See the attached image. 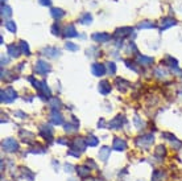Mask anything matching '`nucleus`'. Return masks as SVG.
Returning <instances> with one entry per match:
<instances>
[{
	"label": "nucleus",
	"instance_id": "f8f14e48",
	"mask_svg": "<svg viewBox=\"0 0 182 181\" xmlns=\"http://www.w3.org/2000/svg\"><path fill=\"white\" fill-rule=\"evenodd\" d=\"M7 50H8V54H9L11 57H19L20 53H21V49H20L19 46H15V45H8Z\"/></svg>",
	"mask_w": 182,
	"mask_h": 181
},
{
	"label": "nucleus",
	"instance_id": "58836bf2",
	"mask_svg": "<svg viewBox=\"0 0 182 181\" xmlns=\"http://www.w3.org/2000/svg\"><path fill=\"white\" fill-rule=\"evenodd\" d=\"M4 1H7V0H1V3H3V4H4Z\"/></svg>",
	"mask_w": 182,
	"mask_h": 181
},
{
	"label": "nucleus",
	"instance_id": "412c9836",
	"mask_svg": "<svg viewBox=\"0 0 182 181\" xmlns=\"http://www.w3.org/2000/svg\"><path fill=\"white\" fill-rule=\"evenodd\" d=\"M116 85H119V90H121V91H126L127 90V87L129 86V82H127V81H124L123 78H116Z\"/></svg>",
	"mask_w": 182,
	"mask_h": 181
},
{
	"label": "nucleus",
	"instance_id": "f257e3e1",
	"mask_svg": "<svg viewBox=\"0 0 182 181\" xmlns=\"http://www.w3.org/2000/svg\"><path fill=\"white\" fill-rule=\"evenodd\" d=\"M17 97L16 91L12 89V87H7V89L1 90V102L3 103H11L13 102Z\"/></svg>",
	"mask_w": 182,
	"mask_h": 181
},
{
	"label": "nucleus",
	"instance_id": "c85d7f7f",
	"mask_svg": "<svg viewBox=\"0 0 182 181\" xmlns=\"http://www.w3.org/2000/svg\"><path fill=\"white\" fill-rule=\"evenodd\" d=\"M139 28H140V29H145V28H156V25L152 24L150 21H144V22H140V24H139Z\"/></svg>",
	"mask_w": 182,
	"mask_h": 181
},
{
	"label": "nucleus",
	"instance_id": "4c0bfd02",
	"mask_svg": "<svg viewBox=\"0 0 182 181\" xmlns=\"http://www.w3.org/2000/svg\"><path fill=\"white\" fill-rule=\"evenodd\" d=\"M87 181H99V180H96V179H91V180H87Z\"/></svg>",
	"mask_w": 182,
	"mask_h": 181
},
{
	"label": "nucleus",
	"instance_id": "a878e982",
	"mask_svg": "<svg viewBox=\"0 0 182 181\" xmlns=\"http://www.w3.org/2000/svg\"><path fill=\"white\" fill-rule=\"evenodd\" d=\"M20 49H21V52L22 53H25L27 56H29L30 54V50H29V46H28V44L25 41H20Z\"/></svg>",
	"mask_w": 182,
	"mask_h": 181
},
{
	"label": "nucleus",
	"instance_id": "bb28decb",
	"mask_svg": "<svg viewBox=\"0 0 182 181\" xmlns=\"http://www.w3.org/2000/svg\"><path fill=\"white\" fill-rule=\"evenodd\" d=\"M65 131H66V132H75V131H78V123H75V124L67 123L66 126H65Z\"/></svg>",
	"mask_w": 182,
	"mask_h": 181
},
{
	"label": "nucleus",
	"instance_id": "4468645a",
	"mask_svg": "<svg viewBox=\"0 0 182 181\" xmlns=\"http://www.w3.org/2000/svg\"><path fill=\"white\" fill-rule=\"evenodd\" d=\"M40 132H41V135L44 138H46V139H50V138H52V135H53V130L50 128L49 126H41Z\"/></svg>",
	"mask_w": 182,
	"mask_h": 181
},
{
	"label": "nucleus",
	"instance_id": "1a4fd4ad",
	"mask_svg": "<svg viewBox=\"0 0 182 181\" xmlns=\"http://www.w3.org/2000/svg\"><path fill=\"white\" fill-rule=\"evenodd\" d=\"M42 53H44V56H48V57H57V56H59V50L57 48H52V46H48L45 49H42Z\"/></svg>",
	"mask_w": 182,
	"mask_h": 181
},
{
	"label": "nucleus",
	"instance_id": "9b49d317",
	"mask_svg": "<svg viewBox=\"0 0 182 181\" xmlns=\"http://www.w3.org/2000/svg\"><path fill=\"white\" fill-rule=\"evenodd\" d=\"M73 144L77 147V148H72V149H77V151H84V148H86V141H84L82 138H78V139H74V141H73Z\"/></svg>",
	"mask_w": 182,
	"mask_h": 181
},
{
	"label": "nucleus",
	"instance_id": "0eeeda50",
	"mask_svg": "<svg viewBox=\"0 0 182 181\" xmlns=\"http://www.w3.org/2000/svg\"><path fill=\"white\" fill-rule=\"evenodd\" d=\"M111 36L108 33H94L92 35V40L96 42H107L110 41Z\"/></svg>",
	"mask_w": 182,
	"mask_h": 181
},
{
	"label": "nucleus",
	"instance_id": "dca6fc26",
	"mask_svg": "<svg viewBox=\"0 0 182 181\" xmlns=\"http://www.w3.org/2000/svg\"><path fill=\"white\" fill-rule=\"evenodd\" d=\"M77 173H78V176H81V177H86L90 174V168L86 165H81V167L77 168Z\"/></svg>",
	"mask_w": 182,
	"mask_h": 181
},
{
	"label": "nucleus",
	"instance_id": "c756f323",
	"mask_svg": "<svg viewBox=\"0 0 182 181\" xmlns=\"http://www.w3.org/2000/svg\"><path fill=\"white\" fill-rule=\"evenodd\" d=\"M5 28H7L8 30H11V32L15 33L16 32V24H15V21H7V22H5Z\"/></svg>",
	"mask_w": 182,
	"mask_h": 181
},
{
	"label": "nucleus",
	"instance_id": "423d86ee",
	"mask_svg": "<svg viewBox=\"0 0 182 181\" xmlns=\"http://www.w3.org/2000/svg\"><path fill=\"white\" fill-rule=\"evenodd\" d=\"M112 148L115 149V151H124V149L127 148V143L123 139H120V138H116V139L113 140Z\"/></svg>",
	"mask_w": 182,
	"mask_h": 181
},
{
	"label": "nucleus",
	"instance_id": "cd10ccee",
	"mask_svg": "<svg viewBox=\"0 0 182 181\" xmlns=\"http://www.w3.org/2000/svg\"><path fill=\"white\" fill-rule=\"evenodd\" d=\"M98 139H96L95 136H92V135H91V136H89L87 138V140H86V143L89 144V146H91V147H95L96 144H98Z\"/></svg>",
	"mask_w": 182,
	"mask_h": 181
},
{
	"label": "nucleus",
	"instance_id": "20e7f679",
	"mask_svg": "<svg viewBox=\"0 0 182 181\" xmlns=\"http://www.w3.org/2000/svg\"><path fill=\"white\" fill-rule=\"evenodd\" d=\"M91 72H92V74L96 75V77H102V75L106 73V67H104V65H100V64H92Z\"/></svg>",
	"mask_w": 182,
	"mask_h": 181
},
{
	"label": "nucleus",
	"instance_id": "72a5a7b5",
	"mask_svg": "<svg viewBox=\"0 0 182 181\" xmlns=\"http://www.w3.org/2000/svg\"><path fill=\"white\" fill-rule=\"evenodd\" d=\"M133 122H135V124H136V127H137V128H141V127H144V122L140 120V118H139V117H135Z\"/></svg>",
	"mask_w": 182,
	"mask_h": 181
},
{
	"label": "nucleus",
	"instance_id": "b1692460",
	"mask_svg": "<svg viewBox=\"0 0 182 181\" xmlns=\"http://www.w3.org/2000/svg\"><path fill=\"white\" fill-rule=\"evenodd\" d=\"M11 15H12V9H11V7H8V5L3 4V5H1V16L9 17Z\"/></svg>",
	"mask_w": 182,
	"mask_h": 181
},
{
	"label": "nucleus",
	"instance_id": "473e14b6",
	"mask_svg": "<svg viewBox=\"0 0 182 181\" xmlns=\"http://www.w3.org/2000/svg\"><path fill=\"white\" fill-rule=\"evenodd\" d=\"M66 49L67 50H73V52H75V50H78V45H75V44H73V42H67L66 45Z\"/></svg>",
	"mask_w": 182,
	"mask_h": 181
},
{
	"label": "nucleus",
	"instance_id": "f3484780",
	"mask_svg": "<svg viewBox=\"0 0 182 181\" xmlns=\"http://www.w3.org/2000/svg\"><path fill=\"white\" fill-rule=\"evenodd\" d=\"M131 32H132V28H131V27H123V28H119V29H116V36L126 37V36H128Z\"/></svg>",
	"mask_w": 182,
	"mask_h": 181
},
{
	"label": "nucleus",
	"instance_id": "6ab92c4d",
	"mask_svg": "<svg viewBox=\"0 0 182 181\" xmlns=\"http://www.w3.org/2000/svg\"><path fill=\"white\" fill-rule=\"evenodd\" d=\"M65 36L66 37H75L77 36V30H75V27L74 25H67L66 29H65Z\"/></svg>",
	"mask_w": 182,
	"mask_h": 181
},
{
	"label": "nucleus",
	"instance_id": "7c9ffc66",
	"mask_svg": "<svg viewBox=\"0 0 182 181\" xmlns=\"http://www.w3.org/2000/svg\"><path fill=\"white\" fill-rule=\"evenodd\" d=\"M166 155V151H165V147L158 146L157 149H156V156H165Z\"/></svg>",
	"mask_w": 182,
	"mask_h": 181
},
{
	"label": "nucleus",
	"instance_id": "6e6552de",
	"mask_svg": "<svg viewBox=\"0 0 182 181\" xmlns=\"http://www.w3.org/2000/svg\"><path fill=\"white\" fill-rule=\"evenodd\" d=\"M50 122H52L53 124L59 126V124L64 123V119H62V115L59 114L58 111H54V110H53V112L50 114Z\"/></svg>",
	"mask_w": 182,
	"mask_h": 181
},
{
	"label": "nucleus",
	"instance_id": "c9c22d12",
	"mask_svg": "<svg viewBox=\"0 0 182 181\" xmlns=\"http://www.w3.org/2000/svg\"><path fill=\"white\" fill-rule=\"evenodd\" d=\"M38 1L41 5H50V3H52L50 0H38Z\"/></svg>",
	"mask_w": 182,
	"mask_h": 181
},
{
	"label": "nucleus",
	"instance_id": "4be33fe9",
	"mask_svg": "<svg viewBox=\"0 0 182 181\" xmlns=\"http://www.w3.org/2000/svg\"><path fill=\"white\" fill-rule=\"evenodd\" d=\"M91 21H92V16H91L90 13H83V15L81 16V19H79V22H81V24H90Z\"/></svg>",
	"mask_w": 182,
	"mask_h": 181
},
{
	"label": "nucleus",
	"instance_id": "e433bc0d",
	"mask_svg": "<svg viewBox=\"0 0 182 181\" xmlns=\"http://www.w3.org/2000/svg\"><path fill=\"white\" fill-rule=\"evenodd\" d=\"M69 155H72V156H75V157H79V152H74L73 149H70V151H69Z\"/></svg>",
	"mask_w": 182,
	"mask_h": 181
},
{
	"label": "nucleus",
	"instance_id": "aec40b11",
	"mask_svg": "<svg viewBox=\"0 0 182 181\" xmlns=\"http://www.w3.org/2000/svg\"><path fill=\"white\" fill-rule=\"evenodd\" d=\"M50 13H52V16L54 19H57V20L65 16V12L61 9V8H52V9H50Z\"/></svg>",
	"mask_w": 182,
	"mask_h": 181
},
{
	"label": "nucleus",
	"instance_id": "a211bd4d",
	"mask_svg": "<svg viewBox=\"0 0 182 181\" xmlns=\"http://www.w3.org/2000/svg\"><path fill=\"white\" fill-rule=\"evenodd\" d=\"M173 25H176V21L173 20V19H170V17L164 19V20H162V24H161V30L168 29V28L173 27Z\"/></svg>",
	"mask_w": 182,
	"mask_h": 181
},
{
	"label": "nucleus",
	"instance_id": "2f4dec72",
	"mask_svg": "<svg viewBox=\"0 0 182 181\" xmlns=\"http://www.w3.org/2000/svg\"><path fill=\"white\" fill-rule=\"evenodd\" d=\"M107 72H108L110 74H115L116 66H115V64H113V62H108V64H107Z\"/></svg>",
	"mask_w": 182,
	"mask_h": 181
},
{
	"label": "nucleus",
	"instance_id": "2eb2a0df",
	"mask_svg": "<svg viewBox=\"0 0 182 181\" xmlns=\"http://www.w3.org/2000/svg\"><path fill=\"white\" fill-rule=\"evenodd\" d=\"M110 152H111V149L108 147H103V148L99 151V159L102 161H107V159L110 157Z\"/></svg>",
	"mask_w": 182,
	"mask_h": 181
},
{
	"label": "nucleus",
	"instance_id": "f704fd0d",
	"mask_svg": "<svg viewBox=\"0 0 182 181\" xmlns=\"http://www.w3.org/2000/svg\"><path fill=\"white\" fill-rule=\"evenodd\" d=\"M52 32H53V35H56V36L59 35V25L57 24V22L52 27Z\"/></svg>",
	"mask_w": 182,
	"mask_h": 181
},
{
	"label": "nucleus",
	"instance_id": "5701e85b",
	"mask_svg": "<svg viewBox=\"0 0 182 181\" xmlns=\"http://www.w3.org/2000/svg\"><path fill=\"white\" fill-rule=\"evenodd\" d=\"M137 61L140 62L141 65H149L153 62V58L150 57H145V56H137Z\"/></svg>",
	"mask_w": 182,
	"mask_h": 181
},
{
	"label": "nucleus",
	"instance_id": "393cba45",
	"mask_svg": "<svg viewBox=\"0 0 182 181\" xmlns=\"http://www.w3.org/2000/svg\"><path fill=\"white\" fill-rule=\"evenodd\" d=\"M49 104H50V107H52L54 111H57V110L59 109V104H61V102H59L58 98H52V99L49 101Z\"/></svg>",
	"mask_w": 182,
	"mask_h": 181
},
{
	"label": "nucleus",
	"instance_id": "7ed1b4c3",
	"mask_svg": "<svg viewBox=\"0 0 182 181\" xmlns=\"http://www.w3.org/2000/svg\"><path fill=\"white\" fill-rule=\"evenodd\" d=\"M35 70H36V73H38V74H46V73L50 72V65L48 64L46 61L38 60L35 65Z\"/></svg>",
	"mask_w": 182,
	"mask_h": 181
},
{
	"label": "nucleus",
	"instance_id": "f03ea898",
	"mask_svg": "<svg viewBox=\"0 0 182 181\" xmlns=\"http://www.w3.org/2000/svg\"><path fill=\"white\" fill-rule=\"evenodd\" d=\"M1 147H3V149L7 152H15L19 149V143L15 139H5L1 143Z\"/></svg>",
	"mask_w": 182,
	"mask_h": 181
},
{
	"label": "nucleus",
	"instance_id": "39448f33",
	"mask_svg": "<svg viewBox=\"0 0 182 181\" xmlns=\"http://www.w3.org/2000/svg\"><path fill=\"white\" fill-rule=\"evenodd\" d=\"M124 122H126V120H124V118L119 115V117H116L115 119H112L110 122L108 126H110V128H112V130H119L121 126H123Z\"/></svg>",
	"mask_w": 182,
	"mask_h": 181
},
{
	"label": "nucleus",
	"instance_id": "ddd939ff",
	"mask_svg": "<svg viewBox=\"0 0 182 181\" xmlns=\"http://www.w3.org/2000/svg\"><path fill=\"white\" fill-rule=\"evenodd\" d=\"M153 135H145V136L140 138V140H137L139 146H149V144L153 143Z\"/></svg>",
	"mask_w": 182,
	"mask_h": 181
},
{
	"label": "nucleus",
	"instance_id": "9d476101",
	"mask_svg": "<svg viewBox=\"0 0 182 181\" xmlns=\"http://www.w3.org/2000/svg\"><path fill=\"white\" fill-rule=\"evenodd\" d=\"M99 91L102 93L103 95L108 94V93L111 91V85L108 81H102L100 83H99Z\"/></svg>",
	"mask_w": 182,
	"mask_h": 181
}]
</instances>
